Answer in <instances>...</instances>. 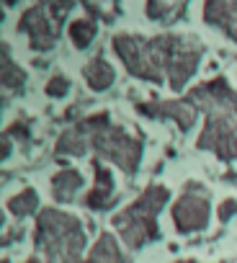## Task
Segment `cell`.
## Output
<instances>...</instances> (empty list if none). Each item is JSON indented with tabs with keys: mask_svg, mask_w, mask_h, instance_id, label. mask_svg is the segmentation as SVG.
I'll use <instances>...</instances> for the list:
<instances>
[{
	"mask_svg": "<svg viewBox=\"0 0 237 263\" xmlns=\"http://www.w3.org/2000/svg\"><path fill=\"white\" fill-rule=\"evenodd\" d=\"M206 204L204 201H196V199H183L178 206H175V219L181 224V230H196L206 222Z\"/></svg>",
	"mask_w": 237,
	"mask_h": 263,
	"instance_id": "obj_1",
	"label": "cell"
},
{
	"mask_svg": "<svg viewBox=\"0 0 237 263\" xmlns=\"http://www.w3.org/2000/svg\"><path fill=\"white\" fill-rule=\"evenodd\" d=\"M85 75H88V80H90V85H93L95 90L106 88V85L113 80V70H111L106 62H101V60H95V62L85 70Z\"/></svg>",
	"mask_w": 237,
	"mask_h": 263,
	"instance_id": "obj_2",
	"label": "cell"
},
{
	"mask_svg": "<svg viewBox=\"0 0 237 263\" xmlns=\"http://www.w3.org/2000/svg\"><path fill=\"white\" fill-rule=\"evenodd\" d=\"M93 34H95V26H93L90 21H75V24L70 26V36L75 39L77 47H85Z\"/></svg>",
	"mask_w": 237,
	"mask_h": 263,
	"instance_id": "obj_3",
	"label": "cell"
},
{
	"mask_svg": "<svg viewBox=\"0 0 237 263\" xmlns=\"http://www.w3.org/2000/svg\"><path fill=\"white\" fill-rule=\"evenodd\" d=\"M65 90H67V80H62V78H54L52 85L47 88L49 96H60V93H65Z\"/></svg>",
	"mask_w": 237,
	"mask_h": 263,
	"instance_id": "obj_4",
	"label": "cell"
}]
</instances>
